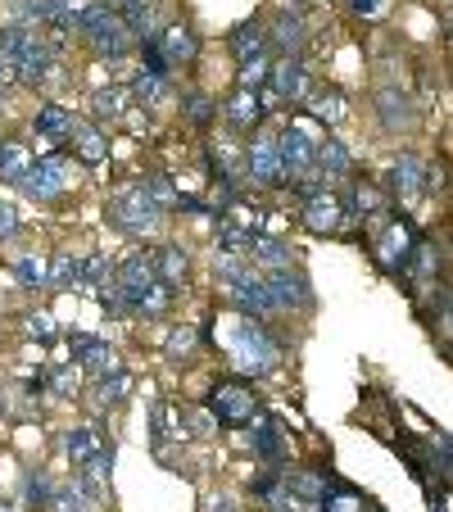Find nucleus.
<instances>
[{"instance_id": "nucleus-1", "label": "nucleus", "mask_w": 453, "mask_h": 512, "mask_svg": "<svg viewBox=\"0 0 453 512\" xmlns=\"http://www.w3.org/2000/svg\"><path fill=\"white\" fill-rule=\"evenodd\" d=\"M213 277H218V286L227 290V304H232L241 318L259 322L277 309V300H272V290H268V277L254 272V263H245L241 254H222V259H213Z\"/></svg>"}, {"instance_id": "nucleus-2", "label": "nucleus", "mask_w": 453, "mask_h": 512, "mask_svg": "<svg viewBox=\"0 0 453 512\" xmlns=\"http://www.w3.org/2000/svg\"><path fill=\"white\" fill-rule=\"evenodd\" d=\"M78 32L91 41V50H96L100 59H123L136 41L132 32H127L123 14L109 10V5H87V10L78 14Z\"/></svg>"}, {"instance_id": "nucleus-3", "label": "nucleus", "mask_w": 453, "mask_h": 512, "mask_svg": "<svg viewBox=\"0 0 453 512\" xmlns=\"http://www.w3.org/2000/svg\"><path fill=\"white\" fill-rule=\"evenodd\" d=\"M159 204L155 195H150V186L136 182V186H118L114 200H109V223L118 227V232L127 236H145V232H155L159 227Z\"/></svg>"}, {"instance_id": "nucleus-4", "label": "nucleus", "mask_w": 453, "mask_h": 512, "mask_svg": "<svg viewBox=\"0 0 453 512\" xmlns=\"http://www.w3.org/2000/svg\"><path fill=\"white\" fill-rule=\"evenodd\" d=\"M232 358H236V368L250 372V377H268L281 363V349L254 318H241V327L232 331Z\"/></svg>"}, {"instance_id": "nucleus-5", "label": "nucleus", "mask_w": 453, "mask_h": 512, "mask_svg": "<svg viewBox=\"0 0 453 512\" xmlns=\"http://www.w3.org/2000/svg\"><path fill=\"white\" fill-rule=\"evenodd\" d=\"M417 241H422V236L413 232L408 218H381V223H376V259H381V268L408 272V259H413Z\"/></svg>"}, {"instance_id": "nucleus-6", "label": "nucleus", "mask_w": 453, "mask_h": 512, "mask_svg": "<svg viewBox=\"0 0 453 512\" xmlns=\"http://www.w3.org/2000/svg\"><path fill=\"white\" fill-rule=\"evenodd\" d=\"M209 413H213V422H218V426H250V422H259V404H254V395L245 386H236V381L213 386Z\"/></svg>"}, {"instance_id": "nucleus-7", "label": "nucleus", "mask_w": 453, "mask_h": 512, "mask_svg": "<svg viewBox=\"0 0 453 512\" xmlns=\"http://www.w3.org/2000/svg\"><path fill=\"white\" fill-rule=\"evenodd\" d=\"M68 186H73V168H68L64 155H41L37 164L28 168V177H23V191L41 204H50L55 195H64Z\"/></svg>"}, {"instance_id": "nucleus-8", "label": "nucleus", "mask_w": 453, "mask_h": 512, "mask_svg": "<svg viewBox=\"0 0 453 512\" xmlns=\"http://www.w3.org/2000/svg\"><path fill=\"white\" fill-rule=\"evenodd\" d=\"M277 145H281V168H286V177H309L313 168H318V141H313L309 132L299 123H286L277 132Z\"/></svg>"}, {"instance_id": "nucleus-9", "label": "nucleus", "mask_w": 453, "mask_h": 512, "mask_svg": "<svg viewBox=\"0 0 453 512\" xmlns=\"http://www.w3.org/2000/svg\"><path fill=\"white\" fill-rule=\"evenodd\" d=\"M263 277H268V290H272V300H277V309H286V313L313 309V286L299 268H272V272H263Z\"/></svg>"}, {"instance_id": "nucleus-10", "label": "nucleus", "mask_w": 453, "mask_h": 512, "mask_svg": "<svg viewBox=\"0 0 453 512\" xmlns=\"http://www.w3.org/2000/svg\"><path fill=\"white\" fill-rule=\"evenodd\" d=\"M390 191L399 200H417L422 191H431V168H426V159L417 150H399L390 159Z\"/></svg>"}, {"instance_id": "nucleus-11", "label": "nucleus", "mask_w": 453, "mask_h": 512, "mask_svg": "<svg viewBox=\"0 0 453 512\" xmlns=\"http://www.w3.org/2000/svg\"><path fill=\"white\" fill-rule=\"evenodd\" d=\"M55 50L59 41H46L41 32H32L28 46H23V55L14 59V78L28 82V87H41V82L50 78V64H55Z\"/></svg>"}, {"instance_id": "nucleus-12", "label": "nucleus", "mask_w": 453, "mask_h": 512, "mask_svg": "<svg viewBox=\"0 0 453 512\" xmlns=\"http://www.w3.org/2000/svg\"><path fill=\"white\" fill-rule=\"evenodd\" d=\"M245 168H250V182L277 186L281 177H286V168H281V145H277V136H254L250 150H245Z\"/></svg>"}, {"instance_id": "nucleus-13", "label": "nucleus", "mask_w": 453, "mask_h": 512, "mask_svg": "<svg viewBox=\"0 0 453 512\" xmlns=\"http://www.w3.org/2000/svg\"><path fill=\"white\" fill-rule=\"evenodd\" d=\"M272 91H277L286 105H299V100H309L313 82H309V68H304V59H277L272 64Z\"/></svg>"}, {"instance_id": "nucleus-14", "label": "nucleus", "mask_w": 453, "mask_h": 512, "mask_svg": "<svg viewBox=\"0 0 453 512\" xmlns=\"http://www.w3.org/2000/svg\"><path fill=\"white\" fill-rule=\"evenodd\" d=\"M304 223L313 227V232H340V223H349L345 213V200L331 191H318L304 200Z\"/></svg>"}, {"instance_id": "nucleus-15", "label": "nucleus", "mask_w": 453, "mask_h": 512, "mask_svg": "<svg viewBox=\"0 0 453 512\" xmlns=\"http://www.w3.org/2000/svg\"><path fill=\"white\" fill-rule=\"evenodd\" d=\"M68 345H73V368L91 372V377H100V372L118 368V354L109 349V340H96V336H68Z\"/></svg>"}, {"instance_id": "nucleus-16", "label": "nucleus", "mask_w": 453, "mask_h": 512, "mask_svg": "<svg viewBox=\"0 0 453 512\" xmlns=\"http://www.w3.org/2000/svg\"><path fill=\"white\" fill-rule=\"evenodd\" d=\"M268 41L281 50V59H299L304 55V41H309V28H304L299 14L281 10L277 19H272V28H268Z\"/></svg>"}, {"instance_id": "nucleus-17", "label": "nucleus", "mask_w": 453, "mask_h": 512, "mask_svg": "<svg viewBox=\"0 0 453 512\" xmlns=\"http://www.w3.org/2000/svg\"><path fill=\"white\" fill-rule=\"evenodd\" d=\"M345 213L349 223H367V218H381V209H386V195H381V186L376 182H354L345 195Z\"/></svg>"}, {"instance_id": "nucleus-18", "label": "nucleus", "mask_w": 453, "mask_h": 512, "mask_svg": "<svg viewBox=\"0 0 453 512\" xmlns=\"http://www.w3.org/2000/svg\"><path fill=\"white\" fill-rule=\"evenodd\" d=\"M250 449H254V458H259V463H268V467L286 463V435H281V426L272 422V417H259V422H254Z\"/></svg>"}, {"instance_id": "nucleus-19", "label": "nucleus", "mask_w": 453, "mask_h": 512, "mask_svg": "<svg viewBox=\"0 0 453 512\" xmlns=\"http://www.w3.org/2000/svg\"><path fill=\"white\" fill-rule=\"evenodd\" d=\"M222 114H227V127L232 132H254L259 127V118H263V100H259V91H232V100L222 105Z\"/></svg>"}, {"instance_id": "nucleus-20", "label": "nucleus", "mask_w": 453, "mask_h": 512, "mask_svg": "<svg viewBox=\"0 0 453 512\" xmlns=\"http://www.w3.org/2000/svg\"><path fill=\"white\" fill-rule=\"evenodd\" d=\"M127 390H132V377H127L123 368H109L100 372L96 381H91V408H100V413H109V408H118L127 399Z\"/></svg>"}, {"instance_id": "nucleus-21", "label": "nucleus", "mask_w": 453, "mask_h": 512, "mask_svg": "<svg viewBox=\"0 0 453 512\" xmlns=\"http://www.w3.org/2000/svg\"><path fill=\"white\" fill-rule=\"evenodd\" d=\"M105 440H100V431L96 426H73V431L64 435V454H68V463L73 467H87V463H96L100 454H105Z\"/></svg>"}, {"instance_id": "nucleus-22", "label": "nucleus", "mask_w": 453, "mask_h": 512, "mask_svg": "<svg viewBox=\"0 0 453 512\" xmlns=\"http://www.w3.org/2000/svg\"><path fill=\"white\" fill-rule=\"evenodd\" d=\"M150 281H159L155 277V250H136V254H127V259L118 263V286H123L127 295L145 290Z\"/></svg>"}, {"instance_id": "nucleus-23", "label": "nucleus", "mask_w": 453, "mask_h": 512, "mask_svg": "<svg viewBox=\"0 0 453 512\" xmlns=\"http://www.w3.org/2000/svg\"><path fill=\"white\" fill-rule=\"evenodd\" d=\"M336 485H340V481H336L331 472H290V476H286V490L295 494L299 503H322L331 490H336Z\"/></svg>"}, {"instance_id": "nucleus-24", "label": "nucleus", "mask_w": 453, "mask_h": 512, "mask_svg": "<svg viewBox=\"0 0 453 512\" xmlns=\"http://www.w3.org/2000/svg\"><path fill=\"white\" fill-rule=\"evenodd\" d=\"M250 259H254V268H263V272L290 268V245L281 241V236H272V232H259L250 241Z\"/></svg>"}, {"instance_id": "nucleus-25", "label": "nucleus", "mask_w": 453, "mask_h": 512, "mask_svg": "<svg viewBox=\"0 0 453 512\" xmlns=\"http://www.w3.org/2000/svg\"><path fill=\"white\" fill-rule=\"evenodd\" d=\"M304 105H309V114L318 118V123H327V127L345 123V96H340V87H313Z\"/></svg>"}, {"instance_id": "nucleus-26", "label": "nucleus", "mask_w": 453, "mask_h": 512, "mask_svg": "<svg viewBox=\"0 0 453 512\" xmlns=\"http://www.w3.org/2000/svg\"><path fill=\"white\" fill-rule=\"evenodd\" d=\"M32 127H37L46 141H68V136H73V127H78V118L68 114L64 105H41L37 118H32Z\"/></svg>"}, {"instance_id": "nucleus-27", "label": "nucleus", "mask_w": 453, "mask_h": 512, "mask_svg": "<svg viewBox=\"0 0 453 512\" xmlns=\"http://www.w3.org/2000/svg\"><path fill=\"white\" fill-rule=\"evenodd\" d=\"M263 50H268V28L263 23H241V28L232 32V55H236V64H250V59H259Z\"/></svg>"}, {"instance_id": "nucleus-28", "label": "nucleus", "mask_w": 453, "mask_h": 512, "mask_svg": "<svg viewBox=\"0 0 453 512\" xmlns=\"http://www.w3.org/2000/svg\"><path fill=\"white\" fill-rule=\"evenodd\" d=\"M127 91H132V100H136V105L155 109L159 100L168 96V78H164V73H150V68H136V73H132V82H127Z\"/></svg>"}, {"instance_id": "nucleus-29", "label": "nucleus", "mask_w": 453, "mask_h": 512, "mask_svg": "<svg viewBox=\"0 0 453 512\" xmlns=\"http://www.w3.org/2000/svg\"><path fill=\"white\" fill-rule=\"evenodd\" d=\"M123 23H127V32H132L136 41H145V37H159V10H155V0H132V5H123Z\"/></svg>"}, {"instance_id": "nucleus-30", "label": "nucleus", "mask_w": 453, "mask_h": 512, "mask_svg": "<svg viewBox=\"0 0 453 512\" xmlns=\"http://www.w3.org/2000/svg\"><path fill=\"white\" fill-rule=\"evenodd\" d=\"M68 145H73V155H78L87 168H96L100 159H105V150H109L105 136H100V127H91V123H78V127H73Z\"/></svg>"}, {"instance_id": "nucleus-31", "label": "nucleus", "mask_w": 453, "mask_h": 512, "mask_svg": "<svg viewBox=\"0 0 453 512\" xmlns=\"http://www.w3.org/2000/svg\"><path fill=\"white\" fill-rule=\"evenodd\" d=\"M155 277L173 290L182 286L186 281V250H177V245H159L155 250Z\"/></svg>"}, {"instance_id": "nucleus-32", "label": "nucleus", "mask_w": 453, "mask_h": 512, "mask_svg": "<svg viewBox=\"0 0 453 512\" xmlns=\"http://www.w3.org/2000/svg\"><path fill=\"white\" fill-rule=\"evenodd\" d=\"M349 168H354V155H349V150L336 141V136L318 141V173H322V177H345Z\"/></svg>"}, {"instance_id": "nucleus-33", "label": "nucleus", "mask_w": 453, "mask_h": 512, "mask_svg": "<svg viewBox=\"0 0 453 512\" xmlns=\"http://www.w3.org/2000/svg\"><path fill=\"white\" fill-rule=\"evenodd\" d=\"M376 109H381V123L386 127H413V105H408V96H399L395 87H386L376 96Z\"/></svg>"}, {"instance_id": "nucleus-34", "label": "nucleus", "mask_w": 453, "mask_h": 512, "mask_svg": "<svg viewBox=\"0 0 453 512\" xmlns=\"http://www.w3.org/2000/svg\"><path fill=\"white\" fill-rule=\"evenodd\" d=\"M173 286H164V281H150L145 290H136V295H127L132 300V313H145V318H159V313L173 304V295H168Z\"/></svg>"}, {"instance_id": "nucleus-35", "label": "nucleus", "mask_w": 453, "mask_h": 512, "mask_svg": "<svg viewBox=\"0 0 453 512\" xmlns=\"http://www.w3.org/2000/svg\"><path fill=\"white\" fill-rule=\"evenodd\" d=\"M55 490H59V485L50 481L46 472H28V476H23V499H28V512H50Z\"/></svg>"}, {"instance_id": "nucleus-36", "label": "nucleus", "mask_w": 453, "mask_h": 512, "mask_svg": "<svg viewBox=\"0 0 453 512\" xmlns=\"http://www.w3.org/2000/svg\"><path fill=\"white\" fill-rule=\"evenodd\" d=\"M28 168H32V159H28V150H23V145H14V141L0 145V177H5V182H10V186H23Z\"/></svg>"}, {"instance_id": "nucleus-37", "label": "nucleus", "mask_w": 453, "mask_h": 512, "mask_svg": "<svg viewBox=\"0 0 453 512\" xmlns=\"http://www.w3.org/2000/svg\"><path fill=\"white\" fill-rule=\"evenodd\" d=\"M159 41H164V55H168V64H173V68L186 64V59H195V50H200V46H195V32L191 28H168Z\"/></svg>"}, {"instance_id": "nucleus-38", "label": "nucleus", "mask_w": 453, "mask_h": 512, "mask_svg": "<svg viewBox=\"0 0 453 512\" xmlns=\"http://www.w3.org/2000/svg\"><path fill=\"white\" fill-rule=\"evenodd\" d=\"M404 277H413V281H435L440 277V250H431V241H417V250H413V259H408V272Z\"/></svg>"}, {"instance_id": "nucleus-39", "label": "nucleus", "mask_w": 453, "mask_h": 512, "mask_svg": "<svg viewBox=\"0 0 453 512\" xmlns=\"http://www.w3.org/2000/svg\"><path fill=\"white\" fill-rule=\"evenodd\" d=\"M91 508V490L73 476L68 485H59L55 490V503H50V512H87Z\"/></svg>"}, {"instance_id": "nucleus-40", "label": "nucleus", "mask_w": 453, "mask_h": 512, "mask_svg": "<svg viewBox=\"0 0 453 512\" xmlns=\"http://www.w3.org/2000/svg\"><path fill=\"white\" fill-rule=\"evenodd\" d=\"M46 286H55V290L82 286V259H73V254H55V259H50V281Z\"/></svg>"}, {"instance_id": "nucleus-41", "label": "nucleus", "mask_w": 453, "mask_h": 512, "mask_svg": "<svg viewBox=\"0 0 453 512\" xmlns=\"http://www.w3.org/2000/svg\"><path fill=\"white\" fill-rule=\"evenodd\" d=\"M127 100H132V91L127 87H100L96 96H91V114L96 118H118L127 109Z\"/></svg>"}, {"instance_id": "nucleus-42", "label": "nucleus", "mask_w": 453, "mask_h": 512, "mask_svg": "<svg viewBox=\"0 0 453 512\" xmlns=\"http://www.w3.org/2000/svg\"><path fill=\"white\" fill-rule=\"evenodd\" d=\"M14 277L23 281V286H46L50 281V272H46V263L37 259V254H23V259H14Z\"/></svg>"}, {"instance_id": "nucleus-43", "label": "nucleus", "mask_w": 453, "mask_h": 512, "mask_svg": "<svg viewBox=\"0 0 453 512\" xmlns=\"http://www.w3.org/2000/svg\"><path fill=\"white\" fill-rule=\"evenodd\" d=\"M78 14L82 10H73L68 0H46V23L55 32H73V28H78Z\"/></svg>"}, {"instance_id": "nucleus-44", "label": "nucleus", "mask_w": 453, "mask_h": 512, "mask_svg": "<svg viewBox=\"0 0 453 512\" xmlns=\"http://www.w3.org/2000/svg\"><path fill=\"white\" fill-rule=\"evenodd\" d=\"M259 499H263V508H268V512H299V499L286 490V476H281L277 485H268Z\"/></svg>"}, {"instance_id": "nucleus-45", "label": "nucleus", "mask_w": 453, "mask_h": 512, "mask_svg": "<svg viewBox=\"0 0 453 512\" xmlns=\"http://www.w3.org/2000/svg\"><path fill=\"white\" fill-rule=\"evenodd\" d=\"M268 82H272V64H268V55L250 59V64H241V87H245V91H259V87H268Z\"/></svg>"}, {"instance_id": "nucleus-46", "label": "nucleus", "mask_w": 453, "mask_h": 512, "mask_svg": "<svg viewBox=\"0 0 453 512\" xmlns=\"http://www.w3.org/2000/svg\"><path fill=\"white\" fill-rule=\"evenodd\" d=\"M145 186H150V195H155V204H159V209H182V195H177L173 177H164V173H159V177H150V182H145Z\"/></svg>"}, {"instance_id": "nucleus-47", "label": "nucleus", "mask_w": 453, "mask_h": 512, "mask_svg": "<svg viewBox=\"0 0 453 512\" xmlns=\"http://www.w3.org/2000/svg\"><path fill=\"white\" fill-rule=\"evenodd\" d=\"M200 345V336H195V327H177L173 336H168V358H182V354H191V349Z\"/></svg>"}, {"instance_id": "nucleus-48", "label": "nucleus", "mask_w": 453, "mask_h": 512, "mask_svg": "<svg viewBox=\"0 0 453 512\" xmlns=\"http://www.w3.org/2000/svg\"><path fill=\"white\" fill-rule=\"evenodd\" d=\"M186 118H191V127H209V118H213L209 96H186Z\"/></svg>"}, {"instance_id": "nucleus-49", "label": "nucleus", "mask_w": 453, "mask_h": 512, "mask_svg": "<svg viewBox=\"0 0 453 512\" xmlns=\"http://www.w3.org/2000/svg\"><path fill=\"white\" fill-rule=\"evenodd\" d=\"M322 512H358V499L345 490V485H336V490L322 499Z\"/></svg>"}, {"instance_id": "nucleus-50", "label": "nucleus", "mask_w": 453, "mask_h": 512, "mask_svg": "<svg viewBox=\"0 0 453 512\" xmlns=\"http://www.w3.org/2000/svg\"><path fill=\"white\" fill-rule=\"evenodd\" d=\"M50 390H55L59 399H73V390H78V377H73V368H55V377H50Z\"/></svg>"}, {"instance_id": "nucleus-51", "label": "nucleus", "mask_w": 453, "mask_h": 512, "mask_svg": "<svg viewBox=\"0 0 453 512\" xmlns=\"http://www.w3.org/2000/svg\"><path fill=\"white\" fill-rule=\"evenodd\" d=\"M14 232H19V213H14V204L0 200V241H10Z\"/></svg>"}, {"instance_id": "nucleus-52", "label": "nucleus", "mask_w": 453, "mask_h": 512, "mask_svg": "<svg viewBox=\"0 0 453 512\" xmlns=\"http://www.w3.org/2000/svg\"><path fill=\"white\" fill-rule=\"evenodd\" d=\"M349 10L363 14V19H372V14H381V0H349Z\"/></svg>"}, {"instance_id": "nucleus-53", "label": "nucleus", "mask_w": 453, "mask_h": 512, "mask_svg": "<svg viewBox=\"0 0 453 512\" xmlns=\"http://www.w3.org/2000/svg\"><path fill=\"white\" fill-rule=\"evenodd\" d=\"M204 512H232V499H227V494H209V499H204Z\"/></svg>"}, {"instance_id": "nucleus-54", "label": "nucleus", "mask_w": 453, "mask_h": 512, "mask_svg": "<svg viewBox=\"0 0 453 512\" xmlns=\"http://www.w3.org/2000/svg\"><path fill=\"white\" fill-rule=\"evenodd\" d=\"M28 327H32V336L50 340V318H32V322H28Z\"/></svg>"}, {"instance_id": "nucleus-55", "label": "nucleus", "mask_w": 453, "mask_h": 512, "mask_svg": "<svg viewBox=\"0 0 453 512\" xmlns=\"http://www.w3.org/2000/svg\"><path fill=\"white\" fill-rule=\"evenodd\" d=\"M10 73H14V68H10V64H5V59H0V82L10 78Z\"/></svg>"}, {"instance_id": "nucleus-56", "label": "nucleus", "mask_w": 453, "mask_h": 512, "mask_svg": "<svg viewBox=\"0 0 453 512\" xmlns=\"http://www.w3.org/2000/svg\"><path fill=\"white\" fill-rule=\"evenodd\" d=\"M109 5H118V10H123V5H132V0H109Z\"/></svg>"}]
</instances>
